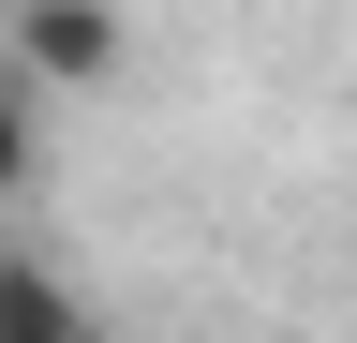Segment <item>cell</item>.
<instances>
[{
  "instance_id": "2",
  "label": "cell",
  "mask_w": 357,
  "mask_h": 343,
  "mask_svg": "<svg viewBox=\"0 0 357 343\" xmlns=\"http://www.w3.org/2000/svg\"><path fill=\"white\" fill-rule=\"evenodd\" d=\"M0 343H89V298L45 254H0Z\"/></svg>"
},
{
  "instance_id": "3",
  "label": "cell",
  "mask_w": 357,
  "mask_h": 343,
  "mask_svg": "<svg viewBox=\"0 0 357 343\" xmlns=\"http://www.w3.org/2000/svg\"><path fill=\"white\" fill-rule=\"evenodd\" d=\"M30 180H45V75L0 45V209H15Z\"/></svg>"
},
{
  "instance_id": "1",
  "label": "cell",
  "mask_w": 357,
  "mask_h": 343,
  "mask_svg": "<svg viewBox=\"0 0 357 343\" xmlns=\"http://www.w3.org/2000/svg\"><path fill=\"white\" fill-rule=\"evenodd\" d=\"M45 90H119V60H134V30H119V0H15V30H0Z\"/></svg>"
}]
</instances>
